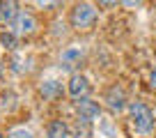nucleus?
I'll list each match as a JSON object with an SVG mask.
<instances>
[{"instance_id":"1","label":"nucleus","mask_w":156,"mask_h":138,"mask_svg":"<svg viewBox=\"0 0 156 138\" xmlns=\"http://www.w3.org/2000/svg\"><path fill=\"white\" fill-rule=\"evenodd\" d=\"M129 113H131V124L138 133L147 136V133L154 131V113L149 111V106H145L142 101H133L129 106Z\"/></svg>"},{"instance_id":"2","label":"nucleus","mask_w":156,"mask_h":138,"mask_svg":"<svg viewBox=\"0 0 156 138\" xmlns=\"http://www.w3.org/2000/svg\"><path fill=\"white\" fill-rule=\"evenodd\" d=\"M97 21V9L90 2H78L71 12V25L78 30H87L90 25H94Z\"/></svg>"},{"instance_id":"3","label":"nucleus","mask_w":156,"mask_h":138,"mask_svg":"<svg viewBox=\"0 0 156 138\" xmlns=\"http://www.w3.org/2000/svg\"><path fill=\"white\" fill-rule=\"evenodd\" d=\"M19 14L16 0H0V25H14Z\"/></svg>"},{"instance_id":"4","label":"nucleus","mask_w":156,"mask_h":138,"mask_svg":"<svg viewBox=\"0 0 156 138\" xmlns=\"http://www.w3.org/2000/svg\"><path fill=\"white\" fill-rule=\"evenodd\" d=\"M90 92V83L85 76H71V81H69V94H71V99H85Z\"/></svg>"},{"instance_id":"5","label":"nucleus","mask_w":156,"mask_h":138,"mask_svg":"<svg viewBox=\"0 0 156 138\" xmlns=\"http://www.w3.org/2000/svg\"><path fill=\"white\" fill-rule=\"evenodd\" d=\"M34 28H37L34 16L28 14V12H21L19 19H16V23H14V32L16 34H30V32H34Z\"/></svg>"},{"instance_id":"6","label":"nucleus","mask_w":156,"mask_h":138,"mask_svg":"<svg viewBox=\"0 0 156 138\" xmlns=\"http://www.w3.org/2000/svg\"><path fill=\"white\" fill-rule=\"evenodd\" d=\"M76 111H78V118L83 120V122H92V120L99 115V106L94 101H90V99H80L78 106H76Z\"/></svg>"},{"instance_id":"7","label":"nucleus","mask_w":156,"mask_h":138,"mask_svg":"<svg viewBox=\"0 0 156 138\" xmlns=\"http://www.w3.org/2000/svg\"><path fill=\"white\" fill-rule=\"evenodd\" d=\"M106 101H108V106H110L112 111H122L124 108V90L122 88H110L108 90V94H106Z\"/></svg>"},{"instance_id":"8","label":"nucleus","mask_w":156,"mask_h":138,"mask_svg":"<svg viewBox=\"0 0 156 138\" xmlns=\"http://www.w3.org/2000/svg\"><path fill=\"white\" fill-rule=\"evenodd\" d=\"M46 133H48V138H69V127L62 120H53L46 127Z\"/></svg>"},{"instance_id":"9","label":"nucleus","mask_w":156,"mask_h":138,"mask_svg":"<svg viewBox=\"0 0 156 138\" xmlns=\"http://www.w3.org/2000/svg\"><path fill=\"white\" fill-rule=\"evenodd\" d=\"M80 60H83V51L78 49H69L62 53V67L64 69H73L76 64H80Z\"/></svg>"},{"instance_id":"10","label":"nucleus","mask_w":156,"mask_h":138,"mask_svg":"<svg viewBox=\"0 0 156 138\" xmlns=\"http://www.w3.org/2000/svg\"><path fill=\"white\" fill-rule=\"evenodd\" d=\"M58 92H60L58 81H48V83H44V88H41V94H44V97H55Z\"/></svg>"},{"instance_id":"11","label":"nucleus","mask_w":156,"mask_h":138,"mask_svg":"<svg viewBox=\"0 0 156 138\" xmlns=\"http://www.w3.org/2000/svg\"><path fill=\"white\" fill-rule=\"evenodd\" d=\"M7 138H32V133L28 129H14V131L7 133Z\"/></svg>"},{"instance_id":"12","label":"nucleus","mask_w":156,"mask_h":138,"mask_svg":"<svg viewBox=\"0 0 156 138\" xmlns=\"http://www.w3.org/2000/svg\"><path fill=\"white\" fill-rule=\"evenodd\" d=\"M142 0H122V5L126 7V9H133V7H138Z\"/></svg>"},{"instance_id":"13","label":"nucleus","mask_w":156,"mask_h":138,"mask_svg":"<svg viewBox=\"0 0 156 138\" xmlns=\"http://www.w3.org/2000/svg\"><path fill=\"white\" fill-rule=\"evenodd\" d=\"M60 0H37V5L39 7H53V5H58Z\"/></svg>"},{"instance_id":"14","label":"nucleus","mask_w":156,"mask_h":138,"mask_svg":"<svg viewBox=\"0 0 156 138\" xmlns=\"http://www.w3.org/2000/svg\"><path fill=\"white\" fill-rule=\"evenodd\" d=\"M2 44L12 49V46H14V37H12V34H2Z\"/></svg>"},{"instance_id":"15","label":"nucleus","mask_w":156,"mask_h":138,"mask_svg":"<svg viewBox=\"0 0 156 138\" xmlns=\"http://www.w3.org/2000/svg\"><path fill=\"white\" fill-rule=\"evenodd\" d=\"M101 7H115L117 5V0H97Z\"/></svg>"},{"instance_id":"16","label":"nucleus","mask_w":156,"mask_h":138,"mask_svg":"<svg viewBox=\"0 0 156 138\" xmlns=\"http://www.w3.org/2000/svg\"><path fill=\"white\" fill-rule=\"evenodd\" d=\"M151 85L156 88V67H154V71H151Z\"/></svg>"}]
</instances>
